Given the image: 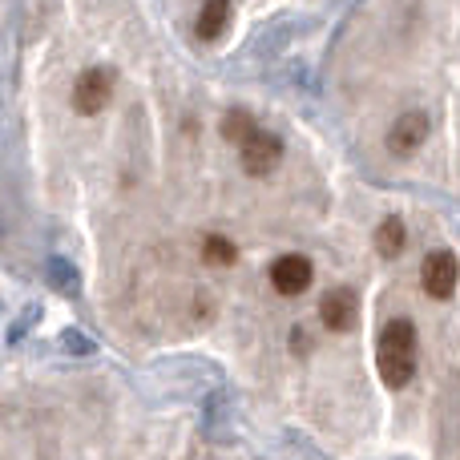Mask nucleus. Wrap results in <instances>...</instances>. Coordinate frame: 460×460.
Instances as JSON below:
<instances>
[{"label":"nucleus","instance_id":"obj_9","mask_svg":"<svg viewBox=\"0 0 460 460\" xmlns=\"http://www.w3.org/2000/svg\"><path fill=\"white\" fill-rule=\"evenodd\" d=\"M404 238H408V230L400 218H384L380 230H376V251H380L384 259H396V254L404 251Z\"/></svg>","mask_w":460,"mask_h":460},{"label":"nucleus","instance_id":"obj_10","mask_svg":"<svg viewBox=\"0 0 460 460\" xmlns=\"http://www.w3.org/2000/svg\"><path fill=\"white\" fill-rule=\"evenodd\" d=\"M251 134H254V118L246 110H230L226 118H223V137H226L230 146H243Z\"/></svg>","mask_w":460,"mask_h":460},{"label":"nucleus","instance_id":"obj_7","mask_svg":"<svg viewBox=\"0 0 460 460\" xmlns=\"http://www.w3.org/2000/svg\"><path fill=\"white\" fill-rule=\"evenodd\" d=\"M270 287L279 295H303L311 287V262L303 254H283L270 262Z\"/></svg>","mask_w":460,"mask_h":460},{"label":"nucleus","instance_id":"obj_6","mask_svg":"<svg viewBox=\"0 0 460 460\" xmlns=\"http://www.w3.org/2000/svg\"><path fill=\"white\" fill-rule=\"evenodd\" d=\"M319 315H323V323L332 327V332H351L359 319V295L351 291V287H335V291L323 295Z\"/></svg>","mask_w":460,"mask_h":460},{"label":"nucleus","instance_id":"obj_12","mask_svg":"<svg viewBox=\"0 0 460 460\" xmlns=\"http://www.w3.org/2000/svg\"><path fill=\"white\" fill-rule=\"evenodd\" d=\"M291 343H295V351H307V332H299V327H295V332H291Z\"/></svg>","mask_w":460,"mask_h":460},{"label":"nucleus","instance_id":"obj_5","mask_svg":"<svg viewBox=\"0 0 460 460\" xmlns=\"http://www.w3.org/2000/svg\"><path fill=\"white\" fill-rule=\"evenodd\" d=\"M424 142H429V113L408 110V113H400V118L392 121V129H388V150L396 154V158H408V154H416Z\"/></svg>","mask_w":460,"mask_h":460},{"label":"nucleus","instance_id":"obj_11","mask_svg":"<svg viewBox=\"0 0 460 460\" xmlns=\"http://www.w3.org/2000/svg\"><path fill=\"white\" fill-rule=\"evenodd\" d=\"M202 259L215 262V267H230V262L238 259V251H234V243H230V238L207 234V243H202Z\"/></svg>","mask_w":460,"mask_h":460},{"label":"nucleus","instance_id":"obj_2","mask_svg":"<svg viewBox=\"0 0 460 460\" xmlns=\"http://www.w3.org/2000/svg\"><path fill=\"white\" fill-rule=\"evenodd\" d=\"M238 158H243V170L251 178H267L270 170L279 166V158H283V142H279L275 134H262V129H254V134L246 137L243 146H238Z\"/></svg>","mask_w":460,"mask_h":460},{"label":"nucleus","instance_id":"obj_4","mask_svg":"<svg viewBox=\"0 0 460 460\" xmlns=\"http://www.w3.org/2000/svg\"><path fill=\"white\" fill-rule=\"evenodd\" d=\"M420 279H424V291H429L432 299H453L456 283H460L456 254L453 251H432L420 267Z\"/></svg>","mask_w":460,"mask_h":460},{"label":"nucleus","instance_id":"obj_3","mask_svg":"<svg viewBox=\"0 0 460 460\" xmlns=\"http://www.w3.org/2000/svg\"><path fill=\"white\" fill-rule=\"evenodd\" d=\"M110 93H113V73L110 69H85L73 85V110L93 118L110 105Z\"/></svg>","mask_w":460,"mask_h":460},{"label":"nucleus","instance_id":"obj_8","mask_svg":"<svg viewBox=\"0 0 460 460\" xmlns=\"http://www.w3.org/2000/svg\"><path fill=\"white\" fill-rule=\"evenodd\" d=\"M230 24V0H207L199 13V37L202 40H218Z\"/></svg>","mask_w":460,"mask_h":460},{"label":"nucleus","instance_id":"obj_1","mask_svg":"<svg viewBox=\"0 0 460 460\" xmlns=\"http://www.w3.org/2000/svg\"><path fill=\"white\" fill-rule=\"evenodd\" d=\"M380 376L388 388H408L416 376V327L412 319H392L380 332Z\"/></svg>","mask_w":460,"mask_h":460}]
</instances>
